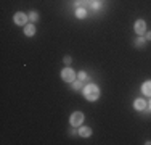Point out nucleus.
I'll use <instances>...</instances> for the list:
<instances>
[{
  "instance_id": "obj_14",
  "label": "nucleus",
  "mask_w": 151,
  "mask_h": 145,
  "mask_svg": "<svg viewBox=\"0 0 151 145\" xmlns=\"http://www.w3.org/2000/svg\"><path fill=\"white\" fill-rule=\"evenodd\" d=\"M77 79H81V81L88 79V78H87V72H85V71H79V72H77Z\"/></svg>"
},
{
  "instance_id": "obj_5",
  "label": "nucleus",
  "mask_w": 151,
  "mask_h": 145,
  "mask_svg": "<svg viewBox=\"0 0 151 145\" xmlns=\"http://www.w3.org/2000/svg\"><path fill=\"white\" fill-rule=\"evenodd\" d=\"M134 29H135V32H137L138 36L145 34V32H146V23H145L143 20H137L135 24H134Z\"/></svg>"
},
{
  "instance_id": "obj_9",
  "label": "nucleus",
  "mask_w": 151,
  "mask_h": 145,
  "mask_svg": "<svg viewBox=\"0 0 151 145\" xmlns=\"http://www.w3.org/2000/svg\"><path fill=\"white\" fill-rule=\"evenodd\" d=\"M79 136L84 137V139H85V137H90L92 136V129L90 128H81V129H79Z\"/></svg>"
},
{
  "instance_id": "obj_1",
  "label": "nucleus",
  "mask_w": 151,
  "mask_h": 145,
  "mask_svg": "<svg viewBox=\"0 0 151 145\" xmlns=\"http://www.w3.org/2000/svg\"><path fill=\"white\" fill-rule=\"evenodd\" d=\"M82 94H84L85 100H88V102H96L100 99V95H101L98 86H95V84H87L82 89Z\"/></svg>"
},
{
  "instance_id": "obj_3",
  "label": "nucleus",
  "mask_w": 151,
  "mask_h": 145,
  "mask_svg": "<svg viewBox=\"0 0 151 145\" xmlns=\"http://www.w3.org/2000/svg\"><path fill=\"white\" fill-rule=\"evenodd\" d=\"M61 79H63L64 82H74V79H76L74 70H71V68H64V70H61Z\"/></svg>"
},
{
  "instance_id": "obj_15",
  "label": "nucleus",
  "mask_w": 151,
  "mask_h": 145,
  "mask_svg": "<svg viewBox=\"0 0 151 145\" xmlns=\"http://www.w3.org/2000/svg\"><path fill=\"white\" fill-rule=\"evenodd\" d=\"M63 61H64L66 65H69L71 61H73V58H71V57H64V60H63Z\"/></svg>"
},
{
  "instance_id": "obj_12",
  "label": "nucleus",
  "mask_w": 151,
  "mask_h": 145,
  "mask_svg": "<svg viewBox=\"0 0 151 145\" xmlns=\"http://www.w3.org/2000/svg\"><path fill=\"white\" fill-rule=\"evenodd\" d=\"M27 16H29V20L32 21V23H35V21L39 20V14H37V12H31L29 14H27Z\"/></svg>"
},
{
  "instance_id": "obj_13",
  "label": "nucleus",
  "mask_w": 151,
  "mask_h": 145,
  "mask_svg": "<svg viewBox=\"0 0 151 145\" xmlns=\"http://www.w3.org/2000/svg\"><path fill=\"white\" fill-rule=\"evenodd\" d=\"M145 41H146V39H143V37H140V36H138L137 41H135V45L137 47H143V45H145Z\"/></svg>"
},
{
  "instance_id": "obj_2",
  "label": "nucleus",
  "mask_w": 151,
  "mask_h": 145,
  "mask_svg": "<svg viewBox=\"0 0 151 145\" xmlns=\"http://www.w3.org/2000/svg\"><path fill=\"white\" fill-rule=\"evenodd\" d=\"M82 121H84V113H82V111H74L69 118V124L73 126V128H79V126L82 124Z\"/></svg>"
},
{
  "instance_id": "obj_16",
  "label": "nucleus",
  "mask_w": 151,
  "mask_h": 145,
  "mask_svg": "<svg viewBox=\"0 0 151 145\" xmlns=\"http://www.w3.org/2000/svg\"><path fill=\"white\" fill-rule=\"evenodd\" d=\"M92 7H93V8H98L100 3H98V2H93V3H92Z\"/></svg>"
},
{
  "instance_id": "obj_7",
  "label": "nucleus",
  "mask_w": 151,
  "mask_h": 145,
  "mask_svg": "<svg viewBox=\"0 0 151 145\" xmlns=\"http://www.w3.org/2000/svg\"><path fill=\"white\" fill-rule=\"evenodd\" d=\"M24 34H26L27 37H32V36L35 34V24L34 23L26 24V26H24Z\"/></svg>"
},
{
  "instance_id": "obj_10",
  "label": "nucleus",
  "mask_w": 151,
  "mask_h": 145,
  "mask_svg": "<svg viewBox=\"0 0 151 145\" xmlns=\"http://www.w3.org/2000/svg\"><path fill=\"white\" fill-rule=\"evenodd\" d=\"M76 16H77L79 20H84V18L87 16V10L82 8V7H77V10H76Z\"/></svg>"
},
{
  "instance_id": "obj_17",
  "label": "nucleus",
  "mask_w": 151,
  "mask_h": 145,
  "mask_svg": "<svg viewBox=\"0 0 151 145\" xmlns=\"http://www.w3.org/2000/svg\"><path fill=\"white\" fill-rule=\"evenodd\" d=\"M146 41H151V31L146 32Z\"/></svg>"
},
{
  "instance_id": "obj_4",
  "label": "nucleus",
  "mask_w": 151,
  "mask_h": 145,
  "mask_svg": "<svg viewBox=\"0 0 151 145\" xmlns=\"http://www.w3.org/2000/svg\"><path fill=\"white\" fill-rule=\"evenodd\" d=\"M27 20H29V16L24 14L23 12H18V13H15V16H13V21H15V24H18V26H26Z\"/></svg>"
},
{
  "instance_id": "obj_11",
  "label": "nucleus",
  "mask_w": 151,
  "mask_h": 145,
  "mask_svg": "<svg viewBox=\"0 0 151 145\" xmlns=\"http://www.w3.org/2000/svg\"><path fill=\"white\" fill-rule=\"evenodd\" d=\"M82 82H84V81H81V79H77V81L73 82V90H74V92H77V90H82V89H84V87H82Z\"/></svg>"
},
{
  "instance_id": "obj_18",
  "label": "nucleus",
  "mask_w": 151,
  "mask_h": 145,
  "mask_svg": "<svg viewBox=\"0 0 151 145\" xmlns=\"http://www.w3.org/2000/svg\"><path fill=\"white\" fill-rule=\"evenodd\" d=\"M148 107H150V110H151V100H150V103H148Z\"/></svg>"
},
{
  "instance_id": "obj_8",
  "label": "nucleus",
  "mask_w": 151,
  "mask_h": 145,
  "mask_svg": "<svg viewBox=\"0 0 151 145\" xmlns=\"http://www.w3.org/2000/svg\"><path fill=\"white\" fill-rule=\"evenodd\" d=\"M142 92L145 94V95L151 97V81H145L142 84Z\"/></svg>"
},
{
  "instance_id": "obj_6",
  "label": "nucleus",
  "mask_w": 151,
  "mask_h": 145,
  "mask_svg": "<svg viewBox=\"0 0 151 145\" xmlns=\"http://www.w3.org/2000/svg\"><path fill=\"white\" fill-rule=\"evenodd\" d=\"M148 107V103H146L143 99H135L134 100V108L137 111H142V110H145V108Z\"/></svg>"
}]
</instances>
